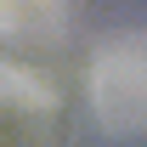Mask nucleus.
Masks as SVG:
<instances>
[{"label": "nucleus", "mask_w": 147, "mask_h": 147, "mask_svg": "<svg viewBox=\"0 0 147 147\" xmlns=\"http://www.w3.org/2000/svg\"><path fill=\"white\" fill-rule=\"evenodd\" d=\"M91 108L108 130H147V34L108 40L96 51Z\"/></svg>", "instance_id": "f257e3e1"}, {"label": "nucleus", "mask_w": 147, "mask_h": 147, "mask_svg": "<svg viewBox=\"0 0 147 147\" xmlns=\"http://www.w3.org/2000/svg\"><path fill=\"white\" fill-rule=\"evenodd\" d=\"M0 108H51V91L40 85L34 74L0 62Z\"/></svg>", "instance_id": "7ed1b4c3"}, {"label": "nucleus", "mask_w": 147, "mask_h": 147, "mask_svg": "<svg viewBox=\"0 0 147 147\" xmlns=\"http://www.w3.org/2000/svg\"><path fill=\"white\" fill-rule=\"evenodd\" d=\"M68 23V0H0L6 40H57Z\"/></svg>", "instance_id": "f03ea898"}]
</instances>
